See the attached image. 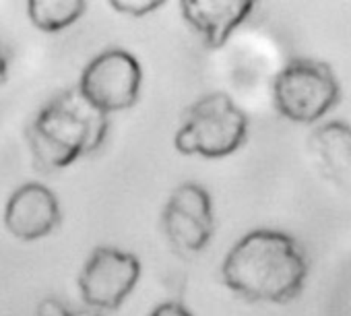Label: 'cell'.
<instances>
[{"instance_id":"cell-1","label":"cell","mask_w":351,"mask_h":316,"mask_svg":"<svg viewBox=\"0 0 351 316\" xmlns=\"http://www.w3.org/2000/svg\"><path fill=\"white\" fill-rule=\"evenodd\" d=\"M308 277L302 244L279 230L258 228L242 236L221 263V281L248 302L287 304L295 300Z\"/></svg>"},{"instance_id":"cell-2","label":"cell","mask_w":351,"mask_h":316,"mask_svg":"<svg viewBox=\"0 0 351 316\" xmlns=\"http://www.w3.org/2000/svg\"><path fill=\"white\" fill-rule=\"evenodd\" d=\"M108 114L99 112L73 87L52 97L38 112L25 136L36 168L56 172L97 151L108 136Z\"/></svg>"},{"instance_id":"cell-3","label":"cell","mask_w":351,"mask_h":316,"mask_svg":"<svg viewBox=\"0 0 351 316\" xmlns=\"http://www.w3.org/2000/svg\"><path fill=\"white\" fill-rule=\"evenodd\" d=\"M248 136L246 112L223 91L207 93L191 104L176 130L173 147L182 155L221 160L236 153Z\"/></svg>"},{"instance_id":"cell-4","label":"cell","mask_w":351,"mask_h":316,"mask_svg":"<svg viewBox=\"0 0 351 316\" xmlns=\"http://www.w3.org/2000/svg\"><path fill=\"white\" fill-rule=\"evenodd\" d=\"M341 99L335 71L314 58L289 60L273 81V106L285 120L314 124Z\"/></svg>"},{"instance_id":"cell-5","label":"cell","mask_w":351,"mask_h":316,"mask_svg":"<svg viewBox=\"0 0 351 316\" xmlns=\"http://www.w3.org/2000/svg\"><path fill=\"white\" fill-rule=\"evenodd\" d=\"M143 69L138 60L120 48L97 54L81 73L77 89L104 114L132 108L138 101Z\"/></svg>"},{"instance_id":"cell-6","label":"cell","mask_w":351,"mask_h":316,"mask_svg":"<svg viewBox=\"0 0 351 316\" xmlns=\"http://www.w3.org/2000/svg\"><path fill=\"white\" fill-rule=\"evenodd\" d=\"M161 230L171 248L180 254L205 250L215 234V215L209 191L197 182L176 186L161 211Z\"/></svg>"},{"instance_id":"cell-7","label":"cell","mask_w":351,"mask_h":316,"mask_svg":"<svg viewBox=\"0 0 351 316\" xmlns=\"http://www.w3.org/2000/svg\"><path fill=\"white\" fill-rule=\"evenodd\" d=\"M141 260L132 252L99 246L85 260L79 275V291L87 306L116 310L136 287Z\"/></svg>"},{"instance_id":"cell-8","label":"cell","mask_w":351,"mask_h":316,"mask_svg":"<svg viewBox=\"0 0 351 316\" xmlns=\"http://www.w3.org/2000/svg\"><path fill=\"white\" fill-rule=\"evenodd\" d=\"M62 219L56 195L38 182L17 189L5 207L7 230L25 242L50 236Z\"/></svg>"},{"instance_id":"cell-9","label":"cell","mask_w":351,"mask_h":316,"mask_svg":"<svg viewBox=\"0 0 351 316\" xmlns=\"http://www.w3.org/2000/svg\"><path fill=\"white\" fill-rule=\"evenodd\" d=\"M182 19L199 34L209 50H221L234 32L252 15L250 0H184Z\"/></svg>"},{"instance_id":"cell-10","label":"cell","mask_w":351,"mask_h":316,"mask_svg":"<svg viewBox=\"0 0 351 316\" xmlns=\"http://www.w3.org/2000/svg\"><path fill=\"white\" fill-rule=\"evenodd\" d=\"M318 172L337 189L351 193V124L330 120L320 124L308 138Z\"/></svg>"},{"instance_id":"cell-11","label":"cell","mask_w":351,"mask_h":316,"mask_svg":"<svg viewBox=\"0 0 351 316\" xmlns=\"http://www.w3.org/2000/svg\"><path fill=\"white\" fill-rule=\"evenodd\" d=\"M85 9L87 3L83 0H29L27 3L32 23L46 34H58L71 27L83 17Z\"/></svg>"},{"instance_id":"cell-12","label":"cell","mask_w":351,"mask_h":316,"mask_svg":"<svg viewBox=\"0 0 351 316\" xmlns=\"http://www.w3.org/2000/svg\"><path fill=\"white\" fill-rule=\"evenodd\" d=\"M110 7L128 17H145L161 9L163 3H159V0H114V3H110Z\"/></svg>"},{"instance_id":"cell-13","label":"cell","mask_w":351,"mask_h":316,"mask_svg":"<svg viewBox=\"0 0 351 316\" xmlns=\"http://www.w3.org/2000/svg\"><path fill=\"white\" fill-rule=\"evenodd\" d=\"M149 316H193V312L180 302H163L155 306Z\"/></svg>"},{"instance_id":"cell-14","label":"cell","mask_w":351,"mask_h":316,"mask_svg":"<svg viewBox=\"0 0 351 316\" xmlns=\"http://www.w3.org/2000/svg\"><path fill=\"white\" fill-rule=\"evenodd\" d=\"M38 316H75L71 310H66L60 302L56 300H46L42 306H40V314Z\"/></svg>"},{"instance_id":"cell-15","label":"cell","mask_w":351,"mask_h":316,"mask_svg":"<svg viewBox=\"0 0 351 316\" xmlns=\"http://www.w3.org/2000/svg\"><path fill=\"white\" fill-rule=\"evenodd\" d=\"M7 77H9V52L3 46V42H0V85H5Z\"/></svg>"}]
</instances>
